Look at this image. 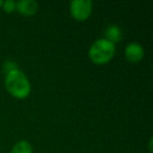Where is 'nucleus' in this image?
<instances>
[{
	"label": "nucleus",
	"instance_id": "obj_1",
	"mask_svg": "<svg viewBox=\"0 0 153 153\" xmlns=\"http://www.w3.org/2000/svg\"><path fill=\"white\" fill-rule=\"evenodd\" d=\"M5 88L16 99H25L30 96V82L23 71L15 69L7 72L5 76Z\"/></svg>",
	"mask_w": 153,
	"mask_h": 153
},
{
	"label": "nucleus",
	"instance_id": "obj_2",
	"mask_svg": "<svg viewBox=\"0 0 153 153\" xmlns=\"http://www.w3.org/2000/svg\"><path fill=\"white\" fill-rule=\"evenodd\" d=\"M114 53L115 44L106 40L105 38L96 40L88 51V56L91 62H94V64H99V65L108 63L113 58Z\"/></svg>",
	"mask_w": 153,
	"mask_h": 153
},
{
	"label": "nucleus",
	"instance_id": "obj_3",
	"mask_svg": "<svg viewBox=\"0 0 153 153\" xmlns=\"http://www.w3.org/2000/svg\"><path fill=\"white\" fill-rule=\"evenodd\" d=\"M70 14L76 21H85L92 12V2L90 0H74L70 2Z\"/></svg>",
	"mask_w": 153,
	"mask_h": 153
},
{
	"label": "nucleus",
	"instance_id": "obj_4",
	"mask_svg": "<svg viewBox=\"0 0 153 153\" xmlns=\"http://www.w3.org/2000/svg\"><path fill=\"white\" fill-rule=\"evenodd\" d=\"M145 56V51L140 44L136 42H131L125 47V57L129 62L137 63L142 61Z\"/></svg>",
	"mask_w": 153,
	"mask_h": 153
},
{
	"label": "nucleus",
	"instance_id": "obj_5",
	"mask_svg": "<svg viewBox=\"0 0 153 153\" xmlns=\"http://www.w3.org/2000/svg\"><path fill=\"white\" fill-rule=\"evenodd\" d=\"M39 9L38 3L35 0H20L16 2V10L23 16H33Z\"/></svg>",
	"mask_w": 153,
	"mask_h": 153
},
{
	"label": "nucleus",
	"instance_id": "obj_6",
	"mask_svg": "<svg viewBox=\"0 0 153 153\" xmlns=\"http://www.w3.org/2000/svg\"><path fill=\"white\" fill-rule=\"evenodd\" d=\"M123 38V33L120 26L117 24H110L106 27L105 30V39L110 41L111 43L115 44V43L120 42Z\"/></svg>",
	"mask_w": 153,
	"mask_h": 153
},
{
	"label": "nucleus",
	"instance_id": "obj_7",
	"mask_svg": "<svg viewBox=\"0 0 153 153\" xmlns=\"http://www.w3.org/2000/svg\"><path fill=\"white\" fill-rule=\"evenodd\" d=\"M10 153H33V147L30 142L22 140L14 145Z\"/></svg>",
	"mask_w": 153,
	"mask_h": 153
},
{
	"label": "nucleus",
	"instance_id": "obj_8",
	"mask_svg": "<svg viewBox=\"0 0 153 153\" xmlns=\"http://www.w3.org/2000/svg\"><path fill=\"white\" fill-rule=\"evenodd\" d=\"M3 11L5 13H13L16 11V2L14 0H7V1H3Z\"/></svg>",
	"mask_w": 153,
	"mask_h": 153
},
{
	"label": "nucleus",
	"instance_id": "obj_9",
	"mask_svg": "<svg viewBox=\"0 0 153 153\" xmlns=\"http://www.w3.org/2000/svg\"><path fill=\"white\" fill-rule=\"evenodd\" d=\"M3 69H4V71L7 74V72L12 71V70L17 69V65H16V63H14L13 61H7L4 63V65H3Z\"/></svg>",
	"mask_w": 153,
	"mask_h": 153
},
{
	"label": "nucleus",
	"instance_id": "obj_10",
	"mask_svg": "<svg viewBox=\"0 0 153 153\" xmlns=\"http://www.w3.org/2000/svg\"><path fill=\"white\" fill-rule=\"evenodd\" d=\"M2 4H3V1H2V0H0V7H2Z\"/></svg>",
	"mask_w": 153,
	"mask_h": 153
}]
</instances>
